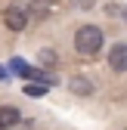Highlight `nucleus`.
<instances>
[{"label":"nucleus","instance_id":"1","mask_svg":"<svg viewBox=\"0 0 127 130\" xmlns=\"http://www.w3.org/2000/svg\"><path fill=\"white\" fill-rule=\"evenodd\" d=\"M74 50L81 56H96L102 50V28L96 25H81L74 31Z\"/></svg>","mask_w":127,"mask_h":130},{"label":"nucleus","instance_id":"2","mask_svg":"<svg viewBox=\"0 0 127 130\" xmlns=\"http://www.w3.org/2000/svg\"><path fill=\"white\" fill-rule=\"evenodd\" d=\"M3 22H6L9 31H25V25H28V12H25L22 6H9L6 15H3Z\"/></svg>","mask_w":127,"mask_h":130},{"label":"nucleus","instance_id":"3","mask_svg":"<svg viewBox=\"0 0 127 130\" xmlns=\"http://www.w3.org/2000/svg\"><path fill=\"white\" fill-rule=\"evenodd\" d=\"M108 68L112 71H127V43H118L112 53H108Z\"/></svg>","mask_w":127,"mask_h":130},{"label":"nucleus","instance_id":"4","mask_svg":"<svg viewBox=\"0 0 127 130\" xmlns=\"http://www.w3.org/2000/svg\"><path fill=\"white\" fill-rule=\"evenodd\" d=\"M19 118H22V111L15 108V105H0V130L15 127V124H19Z\"/></svg>","mask_w":127,"mask_h":130},{"label":"nucleus","instance_id":"5","mask_svg":"<svg viewBox=\"0 0 127 130\" xmlns=\"http://www.w3.org/2000/svg\"><path fill=\"white\" fill-rule=\"evenodd\" d=\"M68 90L77 93V96H90V93H93V80H87L84 74H74V77L68 80Z\"/></svg>","mask_w":127,"mask_h":130},{"label":"nucleus","instance_id":"6","mask_svg":"<svg viewBox=\"0 0 127 130\" xmlns=\"http://www.w3.org/2000/svg\"><path fill=\"white\" fill-rule=\"evenodd\" d=\"M34 9H37L40 15H50V12L56 9V0H34Z\"/></svg>","mask_w":127,"mask_h":130},{"label":"nucleus","instance_id":"7","mask_svg":"<svg viewBox=\"0 0 127 130\" xmlns=\"http://www.w3.org/2000/svg\"><path fill=\"white\" fill-rule=\"evenodd\" d=\"M25 93H28V96H43V93H46V87H43V84H28V87H25Z\"/></svg>","mask_w":127,"mask_h":130},{"label":"nucleus","instance_id":"8","mask_svg":"<svg viewBox=\"0 0 127 130\" xmlns=\"http://www.w3.org/2000/svg\"><path fill=\"white\" fill-rule=\"evenodd\" d=\"M40 62H46V65H56V53H53V50H40Z\"/></svg>","mask_w":127,"mask_h":130},{"label":"nucleus","instance_id":"9","mask_svg":"<svg viewBox=\"0 0 127 130\" xmlns=\"http://www.w3.org/2000/svg\"><path fill=\"white\" fill-rule=\"evenodd\" d=\"M0 77H6V71H3V68H0Z\"/></svg>","mask_w":127,"mask_h":130},{"label":"nucleus","instance_id":"10","mask_svg":"<svg viewBox=\"0 0 127 130\" xmlns=\"http://www.w3.org/2000/svg\"><path fill=\"white\" fill-rule=\"evenodd\" d=\"M124 19H127V9H124Z\"/></svg>","mask_w":127,"mask_h":130}]
</instances>
